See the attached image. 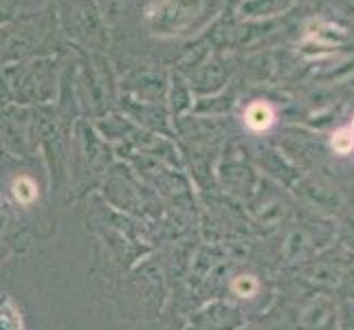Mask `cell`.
<instances>
[{
  "label": "cell",
  "mask_w": 354,
  "mask_h": 330,
  "mask_svg": "<svg viewBox=\"0 0 354 330\" xmlns=\"http://www.w3.org/2000/svg\"><path fill=\"white\" fill-rule=\"evenodd\" d=\"M333 148L339 154H348L354 150V134L350 128H341L333 134Z\"/></svg>",
  "instance_id": "cell-4"
},
{
  "label": "cell",
  "mask_w": 354,
  "mask_h": 330,
  "mask_svg": "<svg viewBox=\"0 0 354 330\" xmlns=\"http://www.w3.org/2000/svg\"><path fill=\"white\" fill-rule=\"evenodd\" d=\"M244 119H247V126H249L251 130L262 132V130H266V128H271L275 115H273V108L268 106V104H264V102H255V104L249 106V110H247V115H244Z\"/></svg>",
  "instance_id": "cell-1"
},
{
  "label": "cell",
  "mask_w": 354,
  "mask_h": 330,
  "mask_svg": "<svg viewBox=\"0 0 354 330\" xmlns=\"http://www.w3.org/2000/svg\"><path fill=\"white\" fill-rule=\"evenodd\" d=\"M0 330H24L22 317L9 300L0 302Z\"/></svg>",
  "instance_id": "cell-2"
},
{
  "label": "cell",
  "mask_w": 354,
  "mask_h": 330,
  "mask_svg": "<svg viewBox=\"0 0 354 330\" xmlns=\"http://www.w3.org/2000/svg\"><path fill=\"white\" fill-rule=\"evenodd\" d=\"M14 196H16V201L29 205L35 201V196H38V187H35V183L29 176H20L14 181Z\"/></svg>",
  "instance_id": "cell-3"
},
{
  "label": "cell",
  "mask_w": 354,
  "mask_h": 330,
  "mask_svg": "<svg viewBox=\"0 0 354 330\" xmlns=\"http://www.w3.org/2000/svg\"><path fill=\"white\" fill-rule=\"evenodd\" d=\"M234 293L238 297H253L258 293V279L253 275H240L234 279Z\"/></svg>",
  "instance_id": "cell-5"
}]
</instances>
